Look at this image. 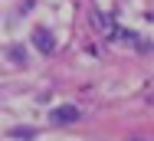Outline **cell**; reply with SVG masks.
I'll return each mask as SVG.
<instances>
[{
    "label": "cell",
    "instance_id": "obj_1",
    "mask_svg": "<svg viewBox=\"0 0 154 141\" xmlns=\"http://www.w3.org/2000/svg\"><path fill=\"white\" fill-rule=\"evenodd\" d=\"M53 121L56 125H72V121H79V108L75 105H59V108H53Z\"/></svg>",
    "mask_w": 154,
    "mask_h": 141
},
{
    "label": "cell",
    "instance_id": "obj_2",
    "mask_svg": "<svg viewBox=\"0 0 154 141\" xmlns=\"http://www.w3.org/2000/svg\"><path fill=\"white\" fill-rule=\"evenodd\" d=\"M33 43L39 46V53H53V36L46 30H33Z\"/></svg>",
    "mask_w": 154,
    "mask_h": 141
},
{
    "label": "cell",
    "instance_id": "obj_3",
    "mask_svg": "<svg viewBox=\"0 0 154 141\" xmlns=\"http://www.w3.org/2000/svg\"><path fill=\"white\" fill-rule=\"evenodd\" d=\"M10 138H33V131H30V128H13Z\"/></svg>",
    "mask_w": 154,
    "mask_h": 141
},
{
    "label": "cell",
    "instance_id": "obj_4",
    "mask_svg": "<svg viewBox=\"0 0 154 141\" xmlns=\"http://www.w3.org/2000/svg\"><path fill=\"white\" fill-rule=\"evenodd\" d=\"M131 141H148V138H131Z\"/></svg>",
    "mask_w": 154,
    "mask_h": 141
}]
</instances>
